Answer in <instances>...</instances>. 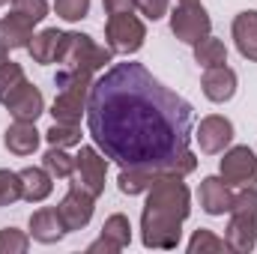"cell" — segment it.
<instances>
[{
  "label": "cell",
  "instance_id": "cell-26",
  "mask_svg": "<svg viewBox=\"0 0 257 254\" xmlns=\"http://www.w3.org/2000/svg\"><path fill=\"white\" fill-rule=\"evenodd\" d=\"M227 248L224 239H218L212 230H194L192 242H189V254H218Z\"/></svg>",
  "mask_w": 257,
  "mask_h": 254
},
{
  "label": "cell",
  "instance_id": "cell-18",
  "mask_svg": "<svg viewBox=\"0 0 257 254\" xmlns=\"http://www.w3.org/2000/svg\"><path fill=\"white\" fill-rule=\"evenodd\" d=\"M30 39H33V21H27L18 12L0 18V45L3 48H27Z\"/></svg>",
  "mask_w": 257,
  "mask_h": 254
},
{
  "label": "cell",
  "instance_id": "cell-5",
  "mask_svg": "<svg viewBox=\"0 0 257 254\" xmlns=\"http://www.w3.org/2000/svg\"><path fill=\"white\" fill-rule=\"evenodd\" d=\"M209 15L203 9L200 0H177V9L171 15V30L180 42L186 45H194L200 42L203 36H209Z\"/></svg>",
  "mask_w": 257,
  "mask_h": 254
},
{
  "label": "cell",
  "instance_id": "cell-35",
  "mask_svg": "<svg viewBox=\"0 0 257 254\" xmlns=\"http://www.w3.org/2000/svg\"><path fill=\"white\" fill-rule=\"evenodd\" d=\"M6 60H9V54H6V48L0 45V69H3V63H6Z\"/></svg>",
  "mask_w": 257,
  "mask_h": 254
},
{
  "label": "cell",
  "instance_id": "cell-15",
  "mask_svg": "<svg viewBox=\"0 0 257 254\" xmlns=\"http://www.w3.org/2000/svg\"><path fill=\"white\" fill-rule=\"evenodd\" d=\"M63 233H66V227H63V221H60V215H57V206H42V209H36L30 215V236L36 242L51 245Z\"/></svg>",
  "mask_w": 257,
  "mask_h": 254
},
{
  "label": "cell",
  "instance_id": "cell-4",
  "mask_svg": "<svg viewBox=\"0 0 257 254\" xmlns=\"http://www.w3.org/2000/svg\"><path fill=\"white\" fill-rule=\"evenodd\" d=\"M114 60V51L111 48H102L96 45L90 36L84 33H66L63 39V51H60V60L63 69H81V72H99L105 69V63Z\"/></svg>",
  "mask_w": 257,
  "mask_h": 254
},
{
  "label": "cell",
  "instance_id": "cell-16",
  "mask_svg": "<svg viewBox=\"0 0 257 254\" xmlns=\"http://www.w3.org/2000/svg\"><path fill=\"white\" fill-rule=\"evenodd\" d=\"M63 39H66L63 30L48 27V30H42V33H36V36L30 39L27 51H30V57H33L36 63H42V66L57 63V60H60V51H63Z\"/></svg>",
  "mask_w": 257,
  "mask_h": 254
},
{
  "label": "cell",
  "instance_id": "cell-6",
  "mask_svg": "<svg viewBox=\"0 0 257 254\" xmlns=\"http://www.w3.org/2000/svg\"><path fill=\"white\" fill-rule=\"evenodd\" d=\"M105 39H108V48L117 51V54H135L144 39H147V27L141 18H135L132 12H120V15H108V24H105Z\"/></svg>",
  "mask_w": 257,
  "mask_h": 254
},
{
  "label": "cell",
  "instance_id": "cell-3",
  "mask_svg": "<svg viewBox=\"0 0 257 254\" xmlns=\"http://www.w3.org/2000/svg\"><path fill=\"white\" fill-rule=\"evenodd\" d=\"M227 248L236 254H245L257 245V191L251 186L239 191L230 206V224L224 233Z\"/></svg>",
  "mask_w": 257,
  "mask_h": 254
},
{
  "label": "cell",
  "instance_id": "cell-25",
  "mask_svg": "<svg viewBox=\"0 0 257 254\" xmlns=\"http://www.w3.org/2000/svg\"><path fill=\"white\" fill-rule=\"evenodd\" d=\"M24 81H27V78H24V69L15 63V60H6L3 69H0V102H3L6 96H12Z\"/></svg>",
  "mask_w": 257,
  "mask_h": 254
},
{
  "label": "cell",
  "instance_id": "cell-29",
  "mask_svg": "<svg viewBox=\"0 0 257 254\" xmlns=\"http://www.w3.org/2000/svg\"><path fill=\"white\" fill-rule=\"evenodd\" d=\"M21 197V174L0 171V206H9Z\"/></svg>",
  "mask_w": 257,
  "mask_h": 254
},
{
  "label": "cell",
  "instance_id": "cell-31",
  "mask_svg": "<svg viewBox=\"0 0 257 254\" xmlns=\"http://www.w3.org/2000/svg\"><path fill=\"white\" fill-rule=\"evenodd\" d=\"M54 9L63 21H81L90 12V0H54Z\"/></svg>",
  "mask_w": 257,
  "mask_h": 254
},
{
  "label": "cell",
  "instance_id": "cell-20",
  "mask_svg": "<svg viewBox=\"0 0 257 254\" xmlns=\"http://www.w3.org/2000/svg\"><path fill=\"white\" fill-rule=\"evenodd\" d=\"M51 189H54V183H51V174L45 168H24L21 171V197L24 200L39 203L51 194Z\"/></svg>",
  "mask_w": 257,
  "mask_h": 254
},
{
  "label": "cell",
  "instance_id": "cell-32",
  "mask_svg": "<svg viewBox=\"0 0 257 254\" xmlns=\"http://www.w3.org/2000/svg\"><path fill=\"white\" fill-rule=\"evenodd\" d=\"M135 6H138L150 21H159V18H165V12H168L171 0H135Z\"/></svg>",
  "mask_w": 257,
  "mask_h": 254
},
{
  "label": "cell",
  "instance_id": "cell-12",
  "mask_svg": "<svg viewBox=\"0 0 257 254\" xmlns=\"http://www.w3.org/2000/svg\"><path fill=\"white\" fill-rule=\"evenodd\" d=\"M203 96L209 99V102H227V99H233V93H236V72L230 69V66H209L206 72H203Z\"/></svg>",
  "mask_w": 257,
  "mask_h": 254
},
{
  "label": "cell",
  "instance_id": "cell-7",
  "mask_svg": "<svg viewBox=\"0 0 257 254\" xmlns=\"http://www.w3.org/2000/svg\"><path fill=\"white\" fill-rule=\"evenodd\" d=\"M105 174H108V162L99 156V150L81 147V153L75 156V177H72V186L90 191L93 197H99V194L105 191Z\"/></svg>",
  "mask_w": 257,
  "mask_h": 254
},
{
  "label": "cell",
  "instance_id": "cell-30",
  "mask_svg": "<svg viewBox=\"0 0 257 254\" xmlns=\"http://www.w3.org/2000/svg\"><path fill=\"white\" fill-rule=\"evenodd\" d=\"M12 12L24 15L27 21L39 24L45 15H48V0H12Z\"/></svg>",
  "mask_w": 257,
  "mask_h": 254
},
{
  "label": "cell",
  "instance_id": "cell-17",
  "mask_svg": "<svg viewBox=\"0 0 257 254\" xmlns=\"http://www.w3.org/2000/svg\"><path fill=\"white\" fill-rule=\"evenodd\" d=\"M87 96L90 93H78V90H60L54 105H51V114H54V123H72L78 126L81 117L87 114Z\"/></svg>",
  "mask_w": 257,
  "mask_h": 254
},
{
  "label": "cell",
  "instance_id": "cell-8",
  "mask_svg": "<svg viewBox=\"0 0 257 254\" xmlns=\"http://www.w3.org/2000/svg\"><path fill=\"white\" fill-rule=\"evenodd\" d=\"M221 180H224L227 186H239V189L257 183L254 153H251L248 147H233V150H227L224 159H221Z\"/></svg>",
  "mask_w": 257,
  "mask_h": 254
},
{
  "label": "cell",
  "instance_id": "cell-11",
  "mask_svg": "<svg viewBox=\"0 0 257 254\" xmlns=\"http://www.w3.org/2000/svg\"><path fill=\"white\" fill-rule=\"evenodd\" d=\"M3 105L9 108V114L15 120H24V123H36V117L45 111V99H42V93L30 81H24L12 96H6Z\"/></svg>",
  "mask_w": 257,
  "mask_h": 254
},
{
  "label": "cell",
  "instance_id": "cell-23",
  "mask_svg": "<svg viewBox=\"0 0 257 254\" xmlns=\"http://www.w3.org/2000/svg\"><path fill=\"white\" fill-rule=\"evenodd\" d=\"M102 236H105L108 242H114V245L123 251L128 242H132V224H128V218L126 215H120V212L111 215V218L102 224Z\"/></svg>",
  "mask_w": 257,
  "mask_h": 254
},
{
  "label": "cell",
  "instance_id": "cell-2",
  "mask_svg": "<svg viewBox=\"0 0 257 254\" xmlns=\"http://www.w3.org/2000/svg\"><path fill=\"white\" fill-rule=\"evenodd\" d=\"M192 212V197L177 174H162L147 194L141 215V236L147 248H177L183 236V221Z\"/></svg>",
  "mask_w": 257,
  "mask_h": 254
},
{
  "label": "cell",
  "instance_id": "cell-10",
  "mask_svg": "<svg viewBox=\"0 0 257 254\" xmlns=\"http://www.w3.org/2000/svg\"><path fill=\"white\" fill-rule=\"evenodd\" d=\"M194 138H197V144H200L203 153H209V156L224 153V147L233 141V123L227 117H218V114L203 117L197 132H194Z\"/></svg>",
  "mask_w": 257,
  "mask_h": 254
},
{
  "label": "cell",
  "instance_id": "cell-21",
  "mask_svg": "<svg viewBox=\"0 0 257 254\" xmlns=\"http://www.w3.org/2000/svg\"><path fill=\"white\" fill-rule=\"evenodd\" d=\"M165 171L159 168H123L120 171V191L123 194H141V191H150V186L162 177Z\"/></svg>",
  "mask_w": 257,
  "mask_h": 254
},
{
  "label": "cell",
  "instance_id": "cell-22",
  "mask_svg": "<svg viewBox=\"0 0 257 254\" xmlns=\"http://www.w3.org/2000/svg\"><path fill=\"white\" fill-rule=\"evenodd\" d=\"M194 60L203 66V69H209V66H224L227 63V48H224L221 39L203 36L200 42H194Z\"/></svg>",
  "mask_w": 257,
  "mask_h": 254
},
{
  "label": "cell",
  "instance_id": "cell-14",
  "mask_svg": "<svg viewBox=\"0 0 257 254\" xmlns=\"http://www.w3.org/2000/svg\"><path fill=\"white\" fill-rule=\"evenodd\" d=\"M233 42L245 60L257 63V9H245L233 18Z\"/></svg>",
  "mask_w": 257,
  "mask_h": 254
},
{
  "label": "cell",
  "instance_id": "cell-9",
  "mask_svg": "<svg viewBox=\"0 0 257 254\" xmlns=\"http://www.w3.org/2000/svg\"><path fill=\"white\" fill-rule=\"evenodd\" d=\"M93 194L84 189H78V186H72V189L66 191V197L60 200V206H57V215H60V221H63L66 233L69 230H81V227H87L90 224V218H93Z\"/></svg>",
  "mask_w": 257,
  "mask_h": 254
},
{
  "label": "cell",
  "instance_id": "cell-33",
  "mask_svg": "<svg viewBox=\"0 0 257 254\" xmlns=\"http://www.w3.org/2000/svg\"><path fill=\"white\" fill-rule=\"evenodd\" d=\"M102 3H105L108 15H120V12H132L135 9V0H102Z\"/></svg>",
  "mask_w": 257,
  "mask_h": 254
},
{
  "label": "cell",
  "instance_id": "cell-1",
  "mask_svg": "<svg viewBox=\"0 0 257 254\" xmlns=\"http://www.w3.org/2000/svg\"><path fill=\"white\" fill-rule=\"evenodd\" d=\"M192 123V105L141 63L111 66L87 96V126L96 147L123 168L165 171L189 150Z\"/></svg>",
  "mask_w": 257,
  "mask_h": 254
},
{
  "label": "cell",
  "instance_id": "cell-36",
  "mask_svg": "<svg viewBox=\"0 0 257 254\" xmlns=\"http://www.w3.org/2000/svg\"><path fill=\"white\" fill-rule=\"evenodd\" d=\"M0 3H6V0H0Z\"/></svg>",
  "mask_w": 257,
  "mask_h": 254
},
{
  "label": "cell",
  "instance_id": "cell-24",
  "mask_svg": "<svg viewBox=\"0 0 257 254\" xmlns=\"http://www.w3.org/2000/svg\"><path fill=\"white\" fill-rule=\"evenodd\" d=\"M42 165L51 177H72L75 174V159L66 156L63 147H51L45 156H42Z\"/></svg>",
  "mask_w": 257,
  "mask_h": 254
},
{
  "label": "cell",
  "instance_id": "cell-13",
  "mask_svg": "<svg viewBox=\"0 0 257 254\" xmlns=\"http://www.w3.org/2000/svg\"><path fill=\"white\" fill-rule=\"evenodd\" d=\"M197 197H200V206L203 212L209 215H224L230 212L233 206V194H230V186L221 180V177H206L197 189Z\"/></svg>",
  "mask_w": 257,
  "mask_h": 254
},
{
  "label": "cell",
  "instance_id": "cell-28",
  "mask_svg": "<svg viewBox=\"0 0 257 254\" xmlns=\"http://www.w3.org/2000/svg\"><path fill=\"white\" fill-rule=\"evenodd\" d=\"M30 248V239L15 230V227H3L0 230V254H24Z\"/></svg>",
  "mask_w": 257,
  "mask_h": 254
},
{
  "label": "cell",
  "instance_id": "cell-27",
  "mask_svg": "<svg viewBox=\"0 0 257 254\" xmlns=\"http://www.w3.org/2000/svg\"><path fill=\"white\" fill-rule=\"evenodd\" d=\"M45 138L51 147H75V144H81V129L72 123H54L45 132Z\"/></svg>",
  "mask_w": 257,
  "mask_h": 254
},
{
  "label": "cell",
  "instance_id": "cell-19",
  "mask_svg": "<svg viewBox=\"0 0 257 254\" xmlns=\"http://www.w3.org/2000/svg\"><path fill=\"white\" fill-rule=\"evenodd\" d=\"M3 144H6V150L15 153V156H30V153H36V147H39V132H36L33 123L15 120L12 126L6 129Z\"/></svg>",
  "mask_w": 257,
  "mask_h": 254
},
{
  "label": "cell",
  "instance_id": "cell-34",
  "mask_svg": "<svg viewBox=\"0 0 257 254\" xmlns=\"http://www.w3.org/2000/svg\"><path fill=\"white\" fill-rule=\"evenodd\" d=\"M87 251H108V254H117L120 248H117L114 242H108L105 236H99L96 242H90V245H87Z\"/></svg>",
  "mask_w": 257,
  "mask_h": 254
}]
</instances>
